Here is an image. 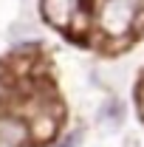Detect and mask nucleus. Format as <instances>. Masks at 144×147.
I'll return each instance as SVG.
<instances>
[{"mask_svg":"<svg viewBox=\"0 0 144 147\" xmlns=\"http://www.w3.org/2000/svg\"><path fill=\"white\" fill-rule=\"evenodd\" d=\"M28 136H31V127L26 125V119L11 113L0 116V147H26Z\"/></svg>","mask_w":144,"mask_h":147,"instance_id":"nucleus-2","label":"nucleus"},{"mask_svg":"<svg viewBox=\"0 0 144 147\" xmlns=\"http://www.w3.org/2000/svg\"><path fill=\"white\" fill-rule=\"evenodd\" d=\"M42 11H45V17L51 20L57 28L71 34L73 28L85 26L88 3L85 0H42Z\"/></svg>","mask_w":144,"mask_h":147,"instance_id":"nucleus-1","label":"nucleus"},{"mask_svg":"<svg viewBox=\"0 0 144 147\" xmlns=\"http://www.w3.org/2000/svg\"><path fill=\"white\" fill-rule=\"evenodd\" d=\"M136 105H139V110H141V116H144V76H141V82H139V88H136Z\"/></svg>","mask_w":144,"mask_h":147,"instance_id":"nucleus-3","label":"nucleus"}]
</instances>
